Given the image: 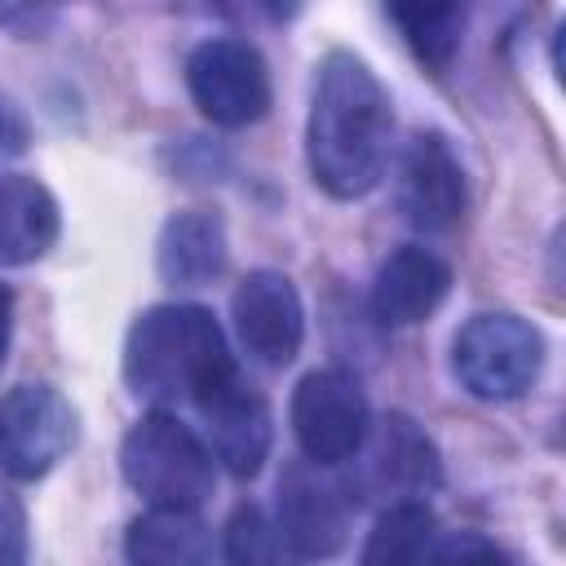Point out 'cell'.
<instances>
[{
	"label": "cell",
	"instance_id": "1",
	"mask_svg": "<svg viewBox=\"0 0 566 566\" xmlns=\"http://www.w3.org/2000/svg\"><path fill=\"white\" fill-rule=\"evenodd\" d=\"M394 137L389 93L371 75L363 57L349 49H332L318 62L310 124H305V159L314 181L332 199H363L385 177Z\"/></svg>",
	"mask_w": 566,
	"mask_h": 566
},
{
	"label": "cell",
	"instance_id": "2",
	"mask_svg": "<svg viewBox=\"0 0 566 566\" xmlns=\"http://www.w3.org/2000/svg\"><path fill=\"white\" fill-rule=\"evenodd\" d=\"M230 367L226 336L203 305H155L137 314L124 340V385L155 407L195 402Z\"/></svg>",
	"mask_w": 566,
	"mask_h": 566
},
{
	"label": "cell",
	"instance_id": "3",
	"mask_svg": "<svg viewBox=\"0 0 566 566\" xmlns=\"http://www.w3.org/2000/svg\"><path fill=\"white\" fill-rule=\"evenodd\" d=\"M119 469H124V482L146 504H168V509H199L217 486L212 451L199 442L190 424H181L164 407L142 416L124 433Z\"/></svg>",
	"mask_w": 566,
	"mask_h": 566
},
{
	"label": "cell",
	"instance_id": "4",
	"mask_svg": "<svg viewBox=\"0 0 566 566\" xmlns=\"http://www.w3.org/2000/svg\"><path fill=\"white\" fill-rule=\"evenodd\" d=\"M544 363V336L517 314H478L455 332L451 367L455 380L482 402L522 398Z\"/></svg>",
	"mask_w": 566,
	"mask_h": 566
},
{
	"label": "cell",
	"instance_id": "5",
	"mask_svg": "<svg viewBox=\"0 0 566 566\" xmlns=\"http://www.w3.org/2000/svg\"><path fill=\"white\" fill-rule=\"evenodd\" d=\"M349 460H354V473H349V482H340L345 491H354L349 504H363L371 495H385L389 504L416 500L442 482L438 447L402 411H389L380 424H367V438L358 442V451Z\"/></svg>",
	"mask_w": 566,
	"mask_h": 566
},
{
	"label": "cell",
	"instance_id": "6",
	"mask_svg": "<svg viewBox=\"0 0 566 566\" xmlns=\"http://www.w3.org/2000/svg\"><path fill=\"white\" fill-rule=\"evenodd\" d=\"M371 411H367V394L358 385V376L340 371V367H323L310 371L296 394H292V433L305 451V460L336 469L345 464L358 442L367 438Z\"/></svg>",
	"mask_w": 566,
	"mask_h": 566
},
{
	"label": "cell",
	"instance_id": "7",
	"mask_svg": "<svg viewBox=\"0 0 566 566\" xmlns=\"http://www.w3.org/2000/svg\"><path fill=\"white\" fill-rule=\"evenodd\" d=\"M186 84L203 119L248 128L270 111V71L248 40H208L186 62Z\"/></svg>",
	"mask_w": 566,
	"mask_h": 566
},
{
	"label": "cell",
	"instance_id": "8",
	"mask_svg": "<svg viewBox=\"0 0 566 566\" xmlns=\"http://www.w3.org/2000/svg\"><path fill=\"white\" fill-rule=\"evenodd\" d=\"M75 442V407L53 385H18L0 398V469L18 482L44 478Z\"/></svg>",
	"mask_w": 566,
	"mask_h": 566
},
{
	"label": "cell",
	"instance_id": "9",
	"mask_svg": "<svg viewBox=\"0 0 566 566\" xmlns=\"http://www.w3.org/2000/svg\"><path fill=\"white\" fill-rule=\"evenodd\" d=\"M203 424H208V451L212 460L234 478H256L270 455V407L265 398L239 376V367L221 371L199 398H195Z\"/></svg>",
	"mask_w": 566,
	"mask_h": 566
},
{
	"label": "cell",
	"instance_id": "10",
	"mask_svg": "<svg viewBox=\"0 0 566 566\" xmlns=\"http://www.w3.org/2000/svg\"><path fill=\"white\" fill-rule=\"evenodd\" d=\"M323 464L305 460L279 478V535L292 557H332L349 531V495L336 478L318 473Z\"/></svg>",
	"mask_w": 566,
	"mask_h": 566
},
{
	"label": "cell",
	"instance_id": "11",
	"mask_svg": "<svg viewBox=\"0 0 566 566\" xmlns=\"http://www.w3.org/2000/svg\"><path fill=\"white\" fill-rule=\"evenodd\" d=\"M234 332L243 349L265 367H287L301 354L305 340V305L287 274L279 270H252L230 301Z\"/></svg>",
	"mask_w": 566,
	"mask_h": 566
},
{
	"label": "cell",
	"instance_id": "12",
	"mask_svg": "<svg viewBox=\"0 0 566 566\" xmlns=\"http://www.w3.org/2000/svg\"><path fill=\"white\" fill-rule=\"evenodd\" d=\"M398 208L407 226L424 234H447L464 217V172L455 150L447 146L442 133H420L398 172Z\"/></svg>",
	"mask_w": 566,
	"mask_h": 566
},
{
	"label": "cell",
	"instance_id": "13",
	"mask_svg": "<svg viewBox=\"0 0 566 566\" xmlns=\"http://www.w3.org/2000/svg\"><path fill=\"white\" fill-rule=\"evenodd\" d=\"M447 292H451V265L420 243H402L376 270L371 314L385 327H416L447 301Z\"/></svg>",
	"mask_w": 566,
	"mask_h": 566
},
{
	"label": "cell",
	"instance_id": "14",
	"mask_svg": "<svg viewBox=\"0 0 566 566\" xmlns=\"http://www.w3.org/2000/svg\"><path fill=\"white\" fill-rule=\"evenodd\" d=\"M62 230L57 199L44 181L22 172H0V265L40 261Z\"/></svg>",
	"mask_w": 566,
	"mask_h": 566
},
{
	"label": "cell",
	"instance_id": "15",
	"mask_svg": "<svg viewBox=\"0 0 566 566\" xmlns=\"http://www.w3.org/2000/svg\"><path fill=\"white\" fill-rule=\"evenodd\" d=\"M159 279L172 287H203L226 270V226L212 212H177L159 230Z\"/></svg>",
	"mask_w": 566,
	"mask_h": 566
},
{
	"label": "cell",
	"instance_id": "16",
	"mask_svg": "<svg viewBox=\"0 0 566 566\" xmlns=\"http://www.w3.org/2000/svg\"><path fill=\"white\" fill-rule=\"evenodd\" d=\"M124 553L137 566H199L212 557V535L195 509L150 504V513L128 526Z\"/></svg>",
	"mask_w": 566,
	"mask_h": 566
},
{
	"label": "cell",
	"instance_id": "17",
	"mask_svg": "<svg viewBox=\"0 0 566 566\" xmlns=\"http://www.w3.org/2000/svg\"><path fill=\"white\" fill-rule=\"evenodd\" d=\"M385 9L402 31L407 49L429 71H447L455 62L469 22V0H385Z\"/></svg>",
	"mask_w": 566,
	"mask_h": 566
},
{
	"label": "cell",
	"instance_id": "18",
	"mask_svg": "<svg viewBox=\"0 0 566 566\" xmlns=\"http://www.w3.org/2000/svg\"><path fill=\"white\" fill-rule=\"evenodd\" d=\"M433 535H438V517H433V509L424 500H394L376 517V526H371V535L363 544V562L367 566H411V562H424Z\"/></svg>",
	"mask_w": 566,
	"mask_h": 566
},
{
	"label": "cell",
	"instance_id": "19",
	"mask_svg": "<svg viewBox=\"0 0 566 566\" xmlns=\"http://www.w3.org/2000/svg\"><path fill=\"white\" fill-rule=\"evenodd\" d=\"M283 557H287L283 535L256 504H243V509L230 513V522H226V562H234V566H274Z\"/></svg>",
	"mask_w": 566,
	"mask_h": 566
},
{
	"label": "cell",
	"instance_id": "20",
	"mask_svg": "<svg viewBox=\"0 0 566 566\" xmlns=\"http://www.w3.org/2000/svg\"><path fill=\"white\" fill-rule=\"evenodd\" d=\"M212 9L239 31H265L292 22L301 13V0H212Z\"/></svg>",
	"mask_w": 566,
	"mask_h": 566
},
{
	"label": "cell",
	"instance_id": "21",
	"mask_svg": "<svg viewBox=\"0 0 566 566\" xmlns=\"http://www.w3.org/2000/svg\"><path fill=\"white\" fill-rule=\"evenodd\" d=\"M424 562H438V566H491V562H504V553L473 535V531H460V535H433Z\"/></svg>",
	"mask_w": 566,
	"mask_h": 566
},
{
	"label": "cell",
	"instance_id": "22",
	"mask_svg": "<svg viewBox=\"0 0 566 566\" xmlns=\"http://www.w3.org/2000/svg\"><path fill=\"white\" fill-rule=\"evenodd\" d=\"M27 557V513L13 495L0 491V566H18Z\"/></svg>",
	"mask_w": 566,
	"mask_h": 566
},
{
	"label": "cell",
	"instance_id": "23",
	"mask_svg": "<svg viewBox=\"0 0 566 566\" xmlns=\"http://www.w3.org/2000/svg\"><path fill=\"white\" fill-rule=\"evenodd\" d=\"M27 150V124H22V115L0 97V159L4 155H22Z\"/></svg>",
	"mask_w": 566,
	"mask_h": 566
},
{
	"label": "cell",
	"instance_id": "24",
	"mask_svg": "<svg viewBox=\"0 0 566 566\" xmlns=\"http://www.w3.org/2000/svg\"><path fill=\"white\" fill-rule=\"evenodd\" d=\"M9 323H13V296L0 283V363H4V349H9Z\"/></svg>",
	"mask_w": 566,
	"mask_h": 566
}]
</instances>
